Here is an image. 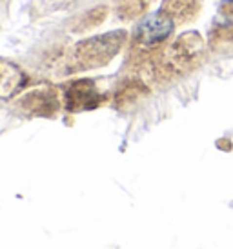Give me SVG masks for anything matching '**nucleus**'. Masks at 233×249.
<instances>
[{
	"instance_id": "f257e3e1",
	"label": "nucleus",
	"mask_w": 233,
	"mask_h": 249,
	"mask_svg": "<svg viewBox=\"0 0 233 249\" xmlns=\"http://www.w3.org/2000/svg\"><path fill=\"white\" fill-rule=\"evenodd\" d=\"M173 24L164 15H153L148 20L142 22L138 28V38L144 44H155V42L164 40L166 36L172 33Z\"/></svg>"
},
{
	"instance_id": "f03ea898",
	"label": "nucleus",
	"mask_w": 233,
	"mask_h": 249,
	"mask_svg": "<svg viewBox=\"0 0 233 249\" xmlns=\"http://www.w3.org/2000/svg\"><path fill=\"white\" fill-rule=\"evenodd\" d=\"M224 2H233V0H224Z\"/></svg>"
}]
</instances>
